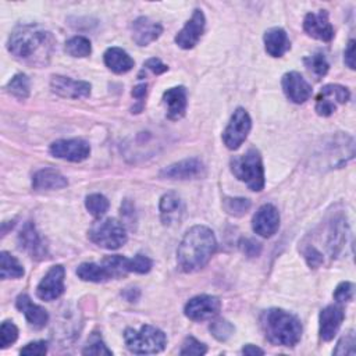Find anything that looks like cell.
Segmentation results:
<instances>
[{
    "mask_svg": "<svg viewBox=\"0 0 356 356\" xmlns=\"http://www.w3.org/2000/svg\"><path fill=\"white\" fill-rule=\"evenodd\" d=\"M54 36L51 32L38 25H19L8 38V51L19 61L32 65L49 63L54 50Z\"/></svg>",
    "mask_w": 356,
    "mask_h": 356,
    "instance_id": "obj_1",
    "label": "cell"
},
{
    "mask_svg": "<svg viewBox=\"0 0 356 356\" xmlns=\"http://www.w3.org/2000/svg\"><path fill=\"white\" fill-rule=\"evenodd\" d=\"M217 248L213 231L204 225H193L184 235L178 250L177 261L182 271L193 273L204 267Z\"/></svg>",
    "mask_w": 356,
    "mask_h": 356,
    "instance_id": "obj_2",
    "label": "cell"
},
{
    "mask_svg": "<svg viewBox=\"0 0 356 356\" xmlns=\"http://www.w3.org/2000/svg\"><path fill=\"white\" fill-rule=\"evenodd\" d=\"M261 328L266 338L281 346H295L302 335V325L296 316L282 309H268L261 316Z\"/></svg>",
    "mask_w": 356,
    "mask_h": 356,
    "instance_id": "obj_3",
    "label": "cell"
},
{
    "mask_svg": "<svg viewBox=\"0 0 356 356\" xmlns=\"http://www.w3.org/2000/svg\"><path fill=\"white\" fill-rule=\"evenodd\" d=\"M232 174L245 182L252 191H261L264 188V170L259 150L249 149L245 154L231 160Z\"/></svg>",
    "mask_w": 356,
    "mask_h": 356,
    "instance_id": "obj_4",
    "label": "cell"
},
{
    "mask_svg": "<svg viewBox=\"0 0 356 356\" xmlns=\"http://www.w3.org/2000/svg\"><path fill=\"white\" fill-rule=\"evenodd\" d=\"M124 341L131 352L139 355L159 353L167 343L165 334L153 325H142L138 331L127 328L124 332Z\"/></svg>",
    "mask_w": 356,
    "mask_h": 356,
    "instance_id": "obj_5",
    "label": "cell"
},
{
    "mask_svg": "<svg viewBox=\"0 0 356 356\" xmlns=\"http://www.w3.org/2000/svg\"><path fill=\"white\" fill-rule=\"evenodd\" d=\"M353 138L346 134H337L327 138L325 140H323L320 152L316 154V157L323 159V163H320L318 165L328 168H337L343 165L348 160L353 157Z\"/></svg>",
    "mask_w": 356,
    "mask_h": 356,
    "instance_id": "obj_6",
    "label": "cell"
},
{
    "mask_svg": "<svg viewBox=\"0 0 356 356\" xmlns=\"http://www.w3.org/2000/svg\"><path fill=\"white\" fill-rule=\"evenodd\" d=\"M89 239L100 248L114 250L127 242V231L122 222L115 218H106L95 222L89 232Z\"/></svg>",
    "mask_w": 356,
    "mask_h": 356,
    "instance_id": "obj_7",
    "label": "cell"
},
{
    "mask_svg": "<svg viewBox=\"0 0 356 356\" xmlns=\"http://www.w3.org/2000/svg\"><path fill=\"white\" fill-rule=\"evenodd\" d=\"M350 97L349 90L337 83H330L321 88V90L316 96V111L321 117L331 115L338 106L345 104Z\"/></svg>",
    "mask_w": 356,
    "mask_h": 356,
    "instance_id": "obj_8",
    "label": "cell"
},
{
    "mask_svg": "<svg viewBox=\"0 0 356 356\" xmlns=\"http://www.w3.org/2000/svg\"><path fill=\"white\" fill-rule=\"evenodd\" d=\"M250 128H252V121H250V117L246 113V110H243L241 107L236 108L234 111L227 128L222 132L224 145L231 150L238 149L246 139Z\"/></svg>",
    "mask_w": 356,
    "mask_h": 356,
    "instance_id": "obj_9",
    "label": "cell"
},
{
    "mask_svg": "<svg viewBox=\"0 0 356 356\" xmlns=\"http://www.w3.org/2000/svg\"><path fill=\"white\" fill-rule=\"evenodd\" d=\"M50 153L61 160L79 163L90 154V146L83 139H60L50 145Z\"/></svg>",
    "mask_w": 356,
    "mask_h": 356,
    "instance_id": "obj_10",
    "label": "cell"
},
{
    "mask_svg": "<svg viewBox=\"0 0 356 356\" xmlns=\"http://www.w3.org/2000/svg\"><path fill=\"white\" fill-rule=\"evenodd\" d=\"M221 307V302L218 298L211 295H199L192 298L185 305V316L193 321L209 320L218 314Z\"/></svg>",
    "mask_w": 356,
    "mask_h": 356,
    "instance_id": "obj_11",
    "label": "cell"
},
{
    "mask_svg": "<svg viewBox=\"0 0 356 356\" xmlns=\"http://www.w3.org/2000/svg\"><path fill=\"white\" fill-rule=\"evenodd\" d=\"M64 292V267L53 266L40 280L36 288V295L42 300H54Z\"/></svg>",
    "mask_w": 356,
    "mask_h": 356,
    "instance_id": "obj_12",
    "label": "cell"
},
{
    "mask_svg": "<svg viewBox=\"0 0 356 356\" xmlns=\"http://www.w3.org/2000/svg\"><path fill=\"white\" fill-rule=\"evenodd\" d=\"M204 14L202 10H195L192 17L186 21L184 28L177 33L175 36V43L185 50H189L197 44L200 36L203 35L204 31Z\"/></svg>",
    "mask_w": 356,
    "mask_h": 356,
    "instance_id": "obj_13",
    "label": "cell"
},
{
    "mask_svg": "<svg viewBox=\"0 0 356 356\" xmlns=\"http://www.w3.org/2000/svg\"><path fill=\"white\" fill-rule=\"evenodd\" d=\"M206 168L199 159H185L161 170L160 175L168 179H195L204 177Z\"/></svg>",
    "mask_w": 356,
    "mask_h": 356,
    "instance_id": "obj_14",
    "label": "cell"
},
{
    "mask_svg": "<svg viewBox=\"0 0 356 356\" xmlns=\"http://www.w3.org/2000/svg\"><path fill=\"white\" fill-rule=\"evenodd\" d=\"M51 90L61 96L70 99H82L90 95V83L85 81H75L63 75H53L50 79Z\"/></svg>",
    "mask_w": 356,
    "mask_h": 356,
    "instance_id": "obj_15",
    "label": "cell"
},
{
    "mask_svg": "<svg viewBox=\"0 0 356 356\" xmlns=\"http://www.w3.org/2000/svg\"><path fill=\"white\" fill-rule=\"evenodd\" d=\"M303 29L309 36L323 42H330L334 38V28L330 24L328 13L325 10L306 14L303 19Z\"/></svg>",
    "mask_w": 356,
    "mask_h": 356,
    "instance_id": "obj_16",
    "label": "cell"
},
{
    "mask_svg": "<svg viewBox=\"0 0 356 356\" xmlns=\"http://www.w3.org/2000/svg\"><path fill=\"white\" fill-rule=\"evenodd\" d=\"M252 227L256 234L263 238L273 236L280 227V214L273 204H263L252 220Z\"/></svg>",
    "mask_w": 356,
    "mask_h": 356,
    "instance_id": "obj_17",
    "label": "cell"
},
{
    "mask_svg": "<svg viewBox=\"0 0 356 356\" xmlns=\"http://www.w3.org/2000/svg\"><path fill=\"white\" fill-rule=\"evenodd\" d=\"M282 90L285 96L293 103H305L312 95V86L306 82V79L296 71L286 72L282 76Z\"/></svg>",
    "mask_w": 356,
    "mask_h": 356,
    "instance_id": "obj_18",
    "label": "cell"
},
{
    "mask_svg": "<svg viewBox=\"0 0 356 356\" xmlns=\"http://www.w3.org/2000/svg\"><path fill=\"white\" fill-rule=\"evenodd\" d=\"M18 243L22 250H25L32 259L42 260L47 256L46 245L43 243L40 235L38 234L35 225L28 221L22 227L19 235H18Z\"/></svg>",
    "mask_w": 356,
    "mask_h": 356,
    "instance_id": "obj_19",
    "label": "cell"
},
{
    "mask_svg": "<svg viewBox=\"0 0 356 356\" xmlns=\"http://www.w3.org/2000/svg\"><path fill=\"white\" fill-rule=\"evenodd\" d=\"M159 209H160V218L164 225L174 227L182 221L185 207L181 197L177 193L168 192L163 195V197L160 199Z\"/></svg>",
    "mask_w": 356,
    "mask_h": 356,
    "instance_id": "obj_20",
    "label": "cell"
},
{
    "mask_svg": "<svg viewBox=\"0 0 356 356\" xmlns=\"http://www.w3.org/2000/svg\"><path fill=\"white\" fill-rule=\"evenodd\" d=\"M132 39L138 46H147L163 32V26L149 17H139L131 25Z\"/></svg>",
    "mask_w": 356,
    "mask_h": 356,
    "instance_id": "obj_21",
    "label": "cell"
},
{
    "mask_svg": "<svg viewBox=\"0 0 356 356\" xmlns=\"http://www.w3.org/2000/svg\"><path fill=\"white\" fill-rule=\"evenodd\" d=\"M163 104L165 107V115L170 120L177 121L182 118L188 106L186 89L184 86L170 88L163 93Z\"/></svg>",
    "mask_w": 356,
    "mask_h": 356,
    "instance_id": "obj_22",
    "label": "cell"
},
{
    "mask_svg": "<svg viewBox=\"0 0 356 356\" xmlns=\"http://www.w3.org/2000/svg\"><path fill=\"white\" fill-rule=\"evenodd\" d=\"M343 310L337 305H330L324 307L320 313V325L318 332L321 339L331 341L338 332L342 321H343Z\"/></svg>",
    "mask_w": 356,
    "mask_h": 356,
    "instance_id": "obj_23",
    "label": "cell"
},
{
    "mask_svg": "<svg viewBox=\"0 0 356 356\" xmlns=\"http://www.w3.org/2000/svg\"><path fill=\"white\" fill-rule=\"evenodd\" d=\"M15 305H17V309L25 314L28 323L33 328L40 330L47 324V321H49L47 312L42 306L35 305L26 293L19 295L15 300Z\"/></svg>",
    "mask_w": 356,
    "mask_h": 356,
    "instance_id": "obj_24",
    "label": "cell"
},
{
    "mask_svg": "<svg viewBox=\"0 0 356 356\" xmlns=\"http://www.w3.org/2000/svg\"><path fill=\"white\" fill-rule=\"evenodd\" d=\"M264 47L271 57H281L291 49V42L282 28H270L264 33Z\"/></svg>",
    "mask_w": 356,
    "mask_h": 356,
    "instance_id": "obj_25",
    "label": "cell"
},
{
    "mask_svg": "<svg viewBox=\"0 0 356 356\" xmlns=\"http://www.w3.org/2000/svg\"><path fill=\"white\" fill-rule=\"evenodd\" d=\"M68 185L67 178L56 170L44 168L39 170L32 178V186L36 191L43 189H61Z\"/></svg>",
    "mask_w": 356,
    "mask_h": 356,
    "instance_id": "obj_26",
    "label": "cell"
},
{
    "mask_svg": "<svg viewBox=\"0 0 356 356\" xmlns=\"http://www.w3.org/2000/svg\"><path fill=\"white\" fill-rule=\"evenodd\" d=\"M104 64L115 74H125L134 67L132 57L121 47H110L104 53Z\"/></svg>",
    "mask_w": 356,
    "mask_h": 356,
    "instance_id": "obj_27",
    "label": "cell"
},
{
    "mask_svg": "<svg viewBox=\"0 0 356 356\" xmlns=\"http://www.w3.org/2000/svg\"><path fill=\"white\" fill-rule=\"evenodd\" d=\"M76 275L82 281H90V282H104L113 278L111 273L107 270V267L102 263H82L76 268Z\"/></svg>",
    "mask_w": 356,
    "mask_h": 356,
    "instance_id": "obj_28",
    "label": "cell"
},
{
    "mask_svg": "<svg viewBox=\"0 0 356 356\" xmlns=\"http://www.w3.org/2000/svg\"><path fill=\"white\" fill-rule=\"evenodd\" d=\"M24 275V268L19 261L7 252L0 253V277L3 280L19 278Z\"/></svg>",
    "mask_w": 356,
    "mask_h": 356,
    "instance_id": "obj_29",
    "label": "cell"
},
{
    "mask_svg": "<svg viewBox=\"0 0 356 356\" xmlns=\"http://www.w3.org/2000/svg\"><path fill=\"white\" fill-rule=\"evenodd\" d=\"M305 63V67L307 68V71L316 78V79H320L323 78L327 72H328V63H327V58L323 53H316V54H312L309 57H305L303 60Z\"/></svg>",
    "mask_w": 356,
    "mask_h": 356,
    "instance_id": "obj_30",
    "label": "cell"
},
{
    "mask_svg": "<svg viewBox=\"0 0 356 356\" xmlns=\"http://www.w3.org/2000/svg\"><path fill=\"white\" fill-rule=\"evenodd\" d=\"M6 90L13 95L17 99H26L29 96V79L25 74H17L15 76H13L7 86Z\"/></svg>",
    "mask_w": 356,
    "mask_h": 356,
    "instance_id": "obj_31",
    "label": "cell"
},
{
    "mask_svg": "<svg viewBox=\"0 0 356 356\" xmlns=\"http://www.w3.org/2000/svg\"><path fill=\"white\" fill-rule=\"evenodd\" d=\"M65 51L71 57H88L92 53V46L85 36H74L67 40Z\"/></svg>",
    "mask_w": 356,
    "mask_h": 356,
    "instance_id": "obj_32",
    "label": "cell"
},
{
    "mask_svg": "<svg viewBox=\"0 0 356 356\" xmlns=\"http://www.w3.org/2000/svg\"><path fill=\"white\" fill-rule=\"evenodd\" d=\"M85 206L92 216L99 218V217L104 216L106 211L108 210V200L106 196H103L100 193H92V195L86 196Z\"/></svg>",
    "mask_w": 356,
    "mask_h": 356,
    "instance_id": "obj_33",
    "label": "cell"
},
{
    "mask_svg": "<svg viewBox=\"0 0 356 356\" xmlns=\"http://www.w3.org/2000/svg\"><path fill=\"white\" fill-rule=\"evenodd\" d=\"M222 204L224 210L235 217L243 216L250 209V200L245 197H225Z\"/></svg>",
    "mask_w": 356,
    "mask_h": 356,
    "instance_id": "obj_34",
    "label": "cell"
},
{
    "mask_svg": "<svg viewBox=\"0 0 356 356\" xmlns=\"http://www.w3.org/2000/svg\"><path fill=\"white\" fill-rule=\"evenodd\" d=\"M210 331H211L213 337L217 338L218 341H227L234 334L235 328L229 321H227L224 318H218L210 324Z\"/></svg>",
    "mask_w": 356,
    "mask_h": 356,
    "instance_id": "obj_35",
    "label": "cell"
},
{
    "mask_svg": "<svg viewBox=\"0 0 356 356\" xmlns=\"http://www.w3.org/2000/svg\"><path fill=\"white\" fill-rule=\"evenodd\" d=\"M18 338V328L13 321H4L0 328V348L4 349L14 343Z\"/></svg>",
    "mask_w": 356,
    "mask_h": 356,
    "instance_id": "obj_36",
    "label": "cell"
},
{
    "mask_svg": "<svg viewBox=\"0 0 356 356\" xmlns=\"http://www.w3.org/2000/svg\"><path fill=\"white\" fill-rule=\"evenodd\" d=\"M83 355H111L113 352L104 345L102 338L93 332L88 341V345L82 350Z\"/></svg>",
    "mask_w": 356,
    "mask_h": 356,
    "instance_id": "obj_37",
    "label": "cell"
},
{
    "mask_svg": "<svg viewBox=\"0 0 356 356\" xmlns=\"http://www.w3.org/2000/svg\"><path fill=\"white\" fill-rule=\"evenodd\" d=\"M152 268V260L143 254H136L132 259H128L127 261V270L128 273H138V274H145L150 271Z\"/></svg>",
    "mask_w": 356,
    "mask_h": 356,
    "instance_id": "obj_38",
    "label": "cell"
},
{
    "mask_svg": "<svg viewBox=\"0 0 356 356\" xmlns=\"http://www.w3.org/2000/svg\"><path fill=\"white\" fill-rule=\"evenodd\" d=\"M355 331L349 330L337 343V348L334 349V355H355Z\"/></svg>",
    "mask_w": 356,
    "mask_h": 356,
    "instance_id": "obj_39",
    "label": "cell"
},
{
    "mask_svg": "<svg viewBox=\"0 0 356 356\" xmlns=\"http://www.w3.org/2000/svg\"><path fill=\"white\" fill-rule=\"evenodd\" d=\"M207 352V348L204 343L199 342L196 338L193 337H188L184 343L182 348L179 350L181 355H204Z\"/></svg>",
    "mask_w": 356,
    "mask_h": 356,
    "instance_id": "obj_40",
    "label": "cell"
},
{
    "mask_svg": "<svg viewBox=\"0 0 356 356\" xmlns=\"http://www.w3.org/2000/svg\"><path fill=\"white\" fill-rule=\"evenodd\" d=\"M353 298V284L352 282H341L337 289L334 291V299L338 302V303H345V302H349L352 300Z\"/></svg>",
    "mask_w": 356,
    "mask_h": 356,
    "instance_id": "obj_41",
    "label": "cell"
},
{
    "mask_svg": "<svg viewBox=\"0 0 356 356\" xmlns=\"http://www.w3.org/2000/svg\"><path fill=\"white\" fill-rule=\"evenodd\" d=\"M239 246H241L242 252H243L248 257H256V256H259L260 252H261V245H260L257 241L252 239V238H243V239H241Z\"/></svg>",
    "mask_w": 356,
    "mask_h": 356,
    "instance_id": "obj_42",
    "label": "cell"
},
{
    "mask_svg": "<svg viewBox=\"0 0 356 356\" xmlns=\"http://www.w3.org/2000/svg\"><path fill=\"white\" fill-rule=\"evenodd\" d=\"M47 352V342L46 341H35V342H29L28 345H25L19 353L21 355H38V356H42V355H46Z\"/></svg>",
    "mask_w": 356,
    "mask_h": 356,
    "instance_id": "obj_43",
    "label": "cell"
},
{
    "mask_svg": "<svg viewBox=\"0 0 356 356\" xmlns=\"http://www.w3.org/2000/svg\"><path fill=\"white\" fill-rule=\"evenodd\" d=\"M305 254V259L307 261V264L313 268L318 267L321 263H323V254L314 248V246H307L303 252Z\"/></svg>",
    "mask_w": 356,
    "mask_h": 356,
    "instance_id": "obj_44",
    "label": "cell"
},
{
    "mask_svg": "<svg viewBox=\"0 0 356 356\" xmlns=\"http://www.w3.org/2000/svg\"><path fill=\"white\" fill-rule=\"evenodd\" d=\"M145 70H147V71H150V72L159 75V74L165 72V71L168 70V67H167L164 63H161L160 58L152 57V58H149V60L145 61V64H143V71H145Z\"/></svg>",
    "mask_w": 356,
    "mask_h": 356,
    "instance_id": "obj_45",
    "label": "cell"
},
{
    "mask_svg": "<svg viewBox=\"0 0 356 356\" xmlns=\"http://www.w3.org/2000/svg\"><path fill=\"white\" fill-rule=\"evenodd\" d=\"M345 64L350 70H355V40L353 39L348 42V46L345 49Z\"/></svg>",
    "mask_w": 356,
    "mask_h": 356,
    "instance_id": "obj_46",
    "label": "cell"
},
{
    "mask_svg": "<svg viewBox=\"0 0 356 356\" xmlns=\"http://www.w3.org/2000/svg\"><path fill=\"white\" fill-rule=\"evenodd\" d=\"M146 92H147V85L146 83H140V85H138V86H135L132 89V96L135 99H138L139 103H142L145 96H146Z\"/></svg>",
    "mask_w": 356,
    "mask_h": 356,
    "instance_id": "obj_47",
    "label": "cell"
},
{
    "mask_svg": "<svg viewBox=\"0 0 356 356\" xmlns=\"http://www.w3.org/2000/svg\"><path fill=\"white\" fill-rule=\"evenodd\" d=\"M242 353L243 355H263L264 350L257 348V346H254V345H252V343H248V345H245L242 348Z\"/></svg>",
    "mask_w": 356,
    "mask_h": 356,
    "instance_id": "obj_48",
    "label": "cell"
}]
</instances>
